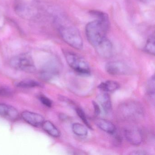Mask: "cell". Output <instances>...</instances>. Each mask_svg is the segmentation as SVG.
<instances>
[{"instance_id":"6da1fadb","label":"cell","mask_w":155,"mask_h":155,"mask_svg":"<svg viewBox=\"0 0 155 155\" xmlns=\"http://www.w3.org/2000/svg\"><path fill=\"white\" fill-rule=\"evenodd\" d=\"M110 26V22L97 19L89 22L86 25V35L87 39L94 48L107 38V32Z\"/></svg>"},{"instance_id":"7a4b0ae2","label":"cell","mask_w":155,"mask_h":155,"mask_svg":"<svg viewBox=\"0 0 155 155\" xmlns=\"http://www.w3.org/2000/svg\"><path fill=\"white\" fill-rule=\"evenodd\" d=\"M59 33L63 41L71 47L78 50L83 48V39L76 27L70 25L60 26Z\"/></svg>"},{"instance_id":"3957f363","label":"cell","mask_w":155,"mask_h":155,"mask_svg":"<svg viewBox=\"0 0 155 155\" xmlns=\"http://www.w3.org/2000/svg\"><path fill=\"white\" fill-rule=\"evenodd\" d=\"M11 67L17 70L33 73L36 71V67L32 58L28 54L17 55L11 59Z\"/></svg>"},{"instance_id":"277c9868","label":"cell","mask_w":155,"mask_h":155,"mask_svg":"<svg viewBox=\"0 0 155 155\" xmlns=\"http://www.w3.org/2000/svg\"><path fill=\"white\" fill-rule=\"evenodd\" d=\"M64 55L69 66L76 72L83 75L90 74L89 66L83 58L71 51H66Z\"/></svg>"},{"instance_id":"5b68a950","label":"cell","mask_w":155,"mask_h":155,"mask_svg":"<svg viewBox=\"0 0 155 155\" xmlns=\"http://www.w3.org/2000/svg\"><path fill=\"white\" fill-rule=\"evenodd\" d=\"M59 67L58 62L54 60L50 61L43 66L40 74L42 80L48 81L58 74Z\"/></svg>"},{"instance_id":"8992f818","label":"cell","mask_w":155,"mask_h":155,"mask_svg":"<svg viewBox=\"0 0 155 155\" xmlns=\"http://www.w3.org/2000/svg\"><path fill=\"white\" fill-rule=\"evenodd\" d=\"M106 71L111 75H126L129 72V68L127 65L121 61H113L108 62L105 67Z\"/></svg>"},{"instance_id":"52a82bcc","label":"cell","mask_w":155,"mask_h":155,"mask_svg":"<svg viewBox=\"0 0 155 155\" xmlns=\"http://www.w3.org/2000/svg\"><path fill=\"white\" fill-rule=\"evenodd\" d=\"M0 116L4 118L15 121L18 119L19 113L14 107L5 104H0Z\"/></svg>"},{"instance_id":"ba28073f","label":"cell","mask_w":155,"mask_h":155,"mask_svg":"<svg viewBox=\"0 0 155 155\" xmlns=\"http://www.w3.org/2000/svg\"><path fill=\"white\" fill-rule=\"evenodd\" d=\"M21 117L26 122L33 127H40L45 121L41 115L31 111H24L21 114Z\"/></svg>"},{"instance_id":"9c48e42d","label":"cell","mask_w":155,"mask_h":155,"mask_svg":"<svg viewBox=\"0 0 155 155\" xmlns=\"http://www.w3.org/2000/svg\"><path fill=\"white\" fill-rule=\"evenodd\" d=\"M97 54L105 58H108L113 54V46L110 41L106 39L95 48Z\"/></svg>"},{"instance_id":"30bf717a","label":"cell","mask_w":155,"mask_h":155,"mask_svg":"<svg viewBox=\"0 0 155 155\" xmlns=\"http://www.w3.org/2000/svg\"><path fill=\"white\" fill-rule=\"evenodd\" d=\"M124 135L126 139L130 143L135 146L140 145L143 140L142 134L137 129L125 130Z\"/></svg>"},{"instance_id":"8fae6325","label":"cell","mask_w":155,"mask_h":155,"mask_svg":"<svg viewBox=\"0 0 155 155\" xmlns=\"http://www.w3.org/2000/svg\"><path fill=\"white\" fill-rule=\"evenodd\" d=\"M95 122L100 129L109 134H114L116 131L115 125L109 120L102 118H97Z\"/></svg>"},{"instance_id":"7c38bea8","label":"cell","mask_w":155,"mask_h":155,"mask_svg":"<svg viewBox=\"0 0 155 155\" xmlns=\"http://www.w3.org/2000/svg\"><path fill=\"white\" fill-rule=\"evenodd\" d=\"M97 99L105 112L107 113L110 112L112 108V103L109 95L106 92L101 93L98 95Z\"/></svg>"},{"instance_id":"4fadbf2b","label":"cell","mask_w":155,"mask_h":155,"mask_svg":"<svg viewBox=\"0 0 155 155\" xmlns=\"http://www.w3.org/2000/svg\"><path fill=\"white\" fill-rule=\"evenodd\" d=\"M41 126L44 130L51 137H58L60 136L61 133L59 130L50 121H44Z\"/></svg>"},{"instance_id":"5bb4252c","label":"cell","mask_w":155,"mask_h":155,"mask_svg":"<svg viewBox=\"0 0 155 155\" xmlns=\"http://www.w3.org/2000/svg\"><path fill=\"white\" fill-rule=\"evenodd\" d=\"M120 85L114 81H107L99 85L98 88L104 92H114L119 88Z\"/></svg>"},{"instance_id":"9a60e30c","label":"cell","mask_w":155,"mask_h":155,"mask_svg":"<svg viewBox=\"0 0 155 155\" xmlns=\"http://www.w3.org/2000/svg\"><path fill=\"white\" fill-rule=\"evenodd\" d=\"M15 10L19 16L25 18H30L32 15V11L29 7L22 3L18 4L16 6Z\"/></svg>"},{"instance_id":"2e32d148","label":"cell","mask_w":155,"mask_h":155,"mask_svg":"<svg viewBox=\"0 0 155 155\" xmlns=\"http://www.w3.org/2000/svg\"><path fill=\"white\" fill-rule=\"evenodd\" d=\"M17 87L23 88L37 87L41 86L39 82L35 80L31 79L24 80L18 82Z\"/></svg>"},{"instance_id":"e0dca14e","label":"cell","mask_w":155,"mask_h":155,"mask_svg":"<svg viewBox=\"0 0 155 155\" xmlns=\"http://www.w3.org/2000/svg\"><path fill=\"white\" fill-rule=\"evenodd\" d=\"M72 129L76 135L80 137H84L88 134V130L86 127L80 123H74L72 126Z\"/></svg>"},{"instance_id":"ac0fdd59","label":"cell","mask_w":155,"mask_h":155,"mask_svg":"<svg viewBox=\"0 0 155 155\" xmlns=\"http://www.w3.org/2000/svg\"><path fill=\"white\" fill-rule=\"evenodd\" d=\"M144 50L146 52L150 55H155V36L151 35L147 40L146 45L144 47Z\"/></svg>"},{"instance_id":"d6986e66","label":"cell","mask_w":155,"mask_h":155,"mask_svg":"<svg viewBox=\"0 0 155 155\" xmlns=\"http://www.w3.org/2000/svg\"><path fill=\"white\" fill-rule=\"evenodd\" d=\"M76 112H77V114L78 116L81 119V120L84 122V124L87 126L90 129H92L91 126L90 124L89 123L87 119V117H86L85 113H84L83 110L81 109L80 108L78 107L76 109Z\"/></svg>"},{"instance_id":"ffe728a7","label":"cell","mask_w":155,"mask_h":155,"mask_svg":"<svg viewBox=\"0 0 155 155\" xmlns=\"http://www.w3.org/2000/svg\"><path fill=\"white\" fill-rule=\"evenodd\" d=\"M155 77L154 75L149 80L147 83V92L149 95L154 96L155 94Z\"/></svg>"},{"instance_id":"44dd1931","label":"cell","mask_w":155,"mask_h":155,"mask_svg":"<svg viewBox=\"0 0 155 155\" xmlns=\"http://www.w3.org/2000/svg\"><path fill=\"white\" fill-rule=\"evenodd\" d=\"M12 91L9 87H0V96L1 97H10L12 95Z\"/></svg>"},{"instance_id":"7402d4cb","label":"cell","mask_w":155,"mask_h":155,"mask_svg":"<svg viewBox=\"0 0 155 155\" xmlns=\"http://www.w3.org/2000/svg\"><path fill=\"white\" fill-rule=\"evenodd\" d=\"M39 100L46 107H52V102L49 98L44 95L39 96Z\"/></svg>"},{"instance_id":"603a6c76","label":"cell","mask_w":155,"mask_h":155,"mask_svg":"<svg viewBox=\"0 0 155 155\" xmlns=\"http://www.w3.org/2000/svg\"><path fill=\"white\" fill-rule=\"evenodd\" d=\"M92 105H93V107H94L95 114L97 116L99 115L101 113V110L99 105L94 101H92Z\"/></svg>"},{"instance_id":"cb8c5ba5","label":"cell","mask_w":155,"mask_h":155,"mask_svg":"<svg viewBox=\"0 0 155 155\" xmlns=\"http://www.w3.org/2000/svg\"><path fill=\"white\" fill-rule=\"evenodd\" d=\"M130 155H147V153L144 150H138L136 151H132L131 153H130Z\"/></svg>"},{"instance_id":"d4e9b609","label":"cell","mask_w":155,"mask_h":155,"mask_svg":"<svg viewBox=\"0 0 155 155\" xmlns=\"http://www.w3.org/2000/svg\"><path fill=\"white\" fill-rule=\"evenodd\" d=\"M59 117L60 119L61 120H64L67 119V117L66 115L64 114H61L60 115H59Z\"/></svg>"}]
</instances>
